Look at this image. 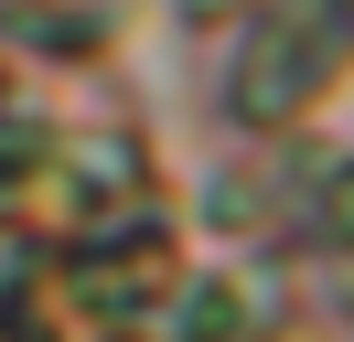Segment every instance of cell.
Here are the masks:
<instances>
[{"label":"cell","mask_w":354,"mask_h":342,"mask_svg":"<svg viewBox=\"0 0 354 342\" xmlns=\"http://www.w3.org/2000/svg\"><path fill=\"white\" fill-rule=\"evenodd\" d=\"M344 54H354V0H279V11L236 43L225 107H236L247 128H279V118H301V107L344 75Z\"/></svg>","instance_id":"cell-1"},{"label":"cell","mask_w":354,"mask_h":342,"mask_svg":"<svg viewBox=\"0 0 354 342\" xmlns=\"http://www.w3.org/2000/svg\"><path fill=\"white\" fill-rule=\"evenodd\" d=\"M311 235H322V246H354V161L322 171V192H311Z\"/></svg>","instance_id":"cell-2"}]
</instances>
